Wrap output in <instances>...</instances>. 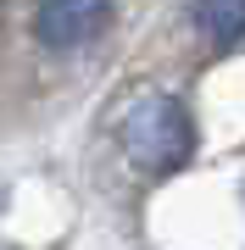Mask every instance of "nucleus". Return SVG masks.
Listing matches in <instances>:
<instances>
[{
	"instance_id": "nucleus-1",
	"label": "nucleus",
	"mask_w": 245,
	"mask_h": 250,
	"mask_svg": "<svg viewBox=\"0 0 245 250\" xmlns=\"http://www.w3.org/2000/svg\"><path fill=\"white\" fill-rule=\"evenodd\" d=\"M123 139H128V156H134L139 167H151V172L178 167V161L195 150L190 117H184V106H178V100H167V95L139 100V106L128 111V123H123Z\"/></svg>"
},
{
	"instance_id": "nucleus-2",
	"label": "nucleus",
	"mask_w": 245,
	"mask_h": 250,
	"mask_svg": "<svg viewBox=\"0 0 245 250\" xmlns=\"http://www.w3.org/2000/svg\"><path fill=\"white\" fill-rule=\"evenodd\" d=\"M106 22H111V0H39V11H34V34L50 50L89 45V39L106 34Z\"/></svg>"
},
{
	"instance_id": "nucleus-3",
	"label": "nucleus",
	"mask_w": 245,
	"mask_h": 250,
	"mask_svg": "<svg viewBox=\"0 0 245 250\" xmlns=\"http://www.w3.org/2000/svg\"><path fill=\"white\" fill-rule=\"evenodd\" d=\"M240 0H200V34L212 39L218 50H234L240 45Z\"/></svg>"
}]
</instances>
